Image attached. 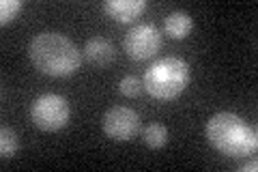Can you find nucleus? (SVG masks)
<instances>
[{
	"mask_svg": "<svg viewBox=\"0 0 258 172\" xmlns=\"http://www.w3.org/2000/svg\"><path fill=\"white\" fill-rule=\"evenodd\" d=\"M28 56L32 65L50 78H67L82 65V52L67 35L56 30H45L32 37Z\"/></svg>",
	"mask_w": 258,
	"mask_h": 172,
	"instance_id": "1",
	"label": "nucleus"
},
{
	"mask_svg": "<svg viewBox=\"0 0 258 172\" xmlns=\"http://www.w3.org/2000/svg\"><path fill=\"white\" fill-rule=\"evenodd\" d=\"M207 140L226 157H247L258 149L256 127L235 112H217L207 121Z\"/></svg>",
	"mask_w": 258,
	"mask_h": 172,
	"instance_id": "2",
	"label": "nucleus"
},
{
	"mask_svg": "<svg viewBox=\"0 0 258 172\" xmlns=\"http://www.w3.org/2000/svg\"><path fill=\"white\" fill-rule=\"evenodd\" d=\"M189 65L179 56H164L144 71L142 84L151 97L159 101L176 99L189 84Z\"/></svg>",
	"mask_w": 258,
	"mask_h": 172,
	"instance_id": "3",
	"label": "nucleus"
},
{
	"mask_svg": "<svg viewBox=\"0 0 258 172\" xmlns=\"http://www.w3.org/2000/svg\"><path fill=\"white\" fill-rule=\"evenodd\" d=\"M69 117H71V110L67 99L56 93L39 95L30 103V121L41 132H60L62 127H67Z\"/></svg>",
	"mask_w": 258,
	"mask_h": 172,
	"instance_id": "4",
	"label": "nucleus"
},
{
	"mask_svg": "<svg viewBox=\"0 0 258 172\" xmlns=\"http://www.w3.org/2000/svg\"><path fill=\"white\" fill-rule=\"evenodd\" d=\"M103 134L116 142H127L134 140L140 132V117L138 112L127 108V105H112L110 110H106L101 119Z\"/></svg>",
	"mask_w": 258,
	"mask_h": 172,
	"instance_id": "5",
	"label": "nucleus"
},
{
	"mask_svg": "<svg viewBox=\"0 0 258 172\" xmlns=\"http://www.w3.org/2000/svg\"><path fill=\"white\" fill-rule=\"evenodd\" d=\"M123 47H125L129 59H134V61L153 59L161 47V32L149 22L136 24V26L129 28V32L125 35Z\"/></svg>",
	"mask_w": 258,
	"mask_h": 172,
	"instance_id": "6",
	"label": "nucleus"
},
{
	"mask_svg": "<svg viewBox=\"0 0 258 172\" xmlns=\"http://www.w3.org/2000/svg\"><path fill=\"white\" fill-rule=\"evenodd\" d=\"M103 11L112 20H116L120 24H129L138 20L147 11V0H106L103 3Z\"/></svg>",
	"mask_w": 258,
	"mask_h": 172,
	"instance_id": "7",
	"label": "nucleus"
},
{
	"mask_svg": "<svg viewBox=\"0 0 258 172\" xmlns=\"http://www.w3.org/2000/svg\"><path fill=\"white\" fill-rule=\"evenodd\" d=\"M82 54H84V59L88 63L95 65V67H108V65H112V63H114V59H116L114 45H112L108 39H103V37L88 39Z\"/></svg>",
	"mask_w": 258,
	"mask_h": 172,
	"instance_id": "8",
	"label": "nucleus"
},
{
	"mask_svg": "<svg viewBox=\"0 0 258 172\" xmlns=\"http://www.w3.org/2000/svg\"><path fill=\"white\" fill-rule=\"evenodd\" d=\"M194 28V20L187 11H172L168 13V18L164 22L166 35H170L172 39H185Z\"/></svg>",
	"mask_w": 258,
	"mask_h": 172,
	"instance_id": "9",
	"label": "nucleus"
},
{
	"mask_svg": "<svg viewBox=\"0 0 258 172\" xmlns=\"http://www.w3.org/2000/svg\"><path fill=\"white\" fill-rule=\"evenodd\" d=\"M142 140L149 149H161L168 142V129L161 123H151L142 129Z\"/></svg>",
	"mask_w": 258,
	"mask_h": 172,
	"instance_id": "10",
	"label": "nucleus"
},
{
	"mask_svg": "<svg viewBox=\"0 0 258 172\" xmlns=\"http://www.w3.org/2000/svg\"><path fill=\"white\" fill-rule=\"evenodd\" d=\"M20 149V140H18V134L13 132L11 127H3L0 129V155L3 157H13Z\"/></svg>",
	"mask_w": 258,
	"mask_h": 172,
	"instance_id": "11",
	"label": "nucleus"
},
{
	"mask_svg": "<svg viewBox=\"0 0 258 172\" xmlns=\"http://www.w3.org/2000/svg\"><path fill=\"white\" fill-rule=\"evenodd\" d=\"M20 11H22V0H3L0 3V24L7 26L9 22L18 18Z\"/></svg>",
	"mask_w": 258,
	"mask_h": 172,
	"instance_id": "12",
	"label": "nucleus"
},
{
	"mask_svg": "<svg viewBox=\"0 0 258 172\" xmlns=\"http://www.w3.org/2000/svg\"><path fill=\"white\" fill-rule=\"evenodd\" d=\"M142 80L140 78H136V76H125L123 80L118 82V91L120 95H125V97H138L142 93Z\"/></svg>",
	"mask_w": 258,
	"mask_h": 172,
	"instance_id": "13",
	"label": "nucleus"
},
{
	"mask_svg": "<svg viewBox=\"0 0 258 172\" xmlns=\"http://www.w3.org/2000/svg\"><path fill=\"white\" fill-rule=\"evenodd\" d=\"M256 168H258L256 161H247V163H243V166H241V170H245V172H256Z\"/></svg>",
	"mask_w": 258,
	"mask_h": 172,
	"instance_id": "14",
	"label": "nucleus"
}]
</instances>
